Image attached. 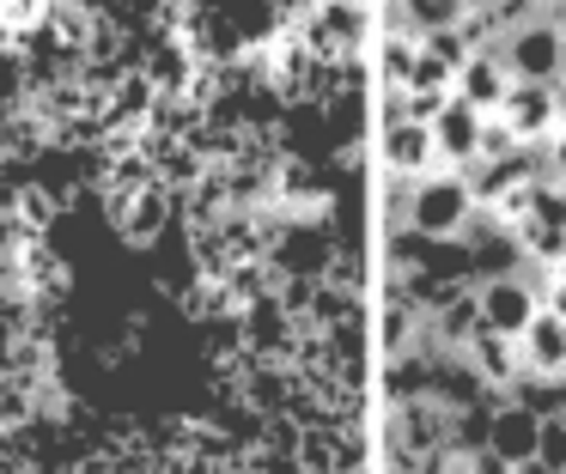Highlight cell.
I'll use <instances>...</instances> for the list:
<instances>
[{"label":"cell","mask_w":566,"mask_h":474,"mask_svg":"<svg viewBox=\"0 0 566 474\" xmlns=\"http://www.w3.org/2000/svg\"><path fill=\"white\" fill-rule=\"evenodd\" d=\"M512 474H560V468H548V462H536V456H530V462H517Z\"/></svg>","instance_id":"obj_15"},{"label":"cell","mask_w":566,"mask_h":474,"mask_svg":"<svg viewBox=\"0 0 566 474\" xmlns=\"http://www.w3.org/2000/svg\"><path fill=\"white\" fill-rule=\"evenodd\" d=\"M505 92H512V73H505L500 49H475V55L457 67V97H463L469 109H481V116H493V109L505 104Z\"/></svg>","instance_id":"obj_9"},{"label":"cell","mask_w":566,"mask_h":474,"mask_svg":"<svg viewBox=\"0 0 566 474\" xmlns=\"http://www.w3.org/2000/svg\"><path fill=\"white\" fill-rule=\"evenodd\" d=\"M493 49H500L505 73H512L517 85H554L566 73V31L554 19H536V24H524V31H505Z\"/></svg>","instance_id":"obj_2"},{"label":"cell","mask_w":566,"mask_h":474,"mask_svg":"<svg viewBox=\"0 0 566 474\" xmlns=\"http://www.w3.org/2000/svg\"><path fill=\"white\" fill-rule=\"evenodd\" d=\"M177 201L165 182H140V189H111V225L123 243H159L171 225Z\"/></svg>","instance_id":"obj_4"},{"label":"cell","mask_w":566,"mask_h":474,"mask_svg":"<svg viewBox=\"0 0 566 474\" xmlns=\"http://www.w3.org/2000/svg\"><path fill=\"white\" fill-rule=\"evenodd\" d=\"M500 122L524 146L554 140V134H560V116H554V85H517L512 80V92H505V104H500Z\"/></svg>","instance_id":"obj_6"},{"label":"cell","mask_w":566,"mask_h":474,"mask_svg":"<svg viewBox=\"0 0 566 474\" xmlns=\"http://www.w3.org/2000/svg\"><path fill=\"white\" fill-rule=\"evenodd\" d=\"M536 462H548V468H560V474H566V413H548V420H542Z\"/></svg>","instance_id":"obj_13"},{"label":"cell","mask_w":566,"mask_h":474,"mask_svg":"<svg viewBox=\"0 0 566 474\" xmlns=\"http://www.w3.org/2000/svg\"><path fill=\"white\" fill-rule=\"evenodd\" d=\"M554 116H560V134H566V73L554 80Z\"/></svg>","instance_id":"obj_14"},{"label":"cell","mask_w":566,"mask_h":474,"mask_svg":"<svg viewBox=\"0 0 566 474\" xmlns=\"http://www.w3.org/2000/svg\"><path fill=\"white\" fill-rule=\"evenodd\" d=\"M475 219V194H469V177L457 170H427V177L408 182V231L432 243H451L457 231H469Z\"/></svg>","instance_id":"obj_1"},{"label":"cell","mask_w":566,"mask_h":474,"mask_svg":"<svg viewBox=\"0 0 566 474\" xmlns=\"http://www.w3.org/2000/svg\"><path fill=\"white\" fill-rule=\"evenodd\" d=\"M432 158H439V146H432V128H427V122L390 116V134H384V165H390L402 182H415V177H427Z\"/></svg>","instance_id":"obj_11"},{"label":"cell","mask_w":566,"mask_h":474,"mask_svg":"<svg viewBox=\"0 0 566 474\" xmlns=\"http://www.w3.org/2000/svg\"><path fill=\"white\" fill-rule=\"evenodd\" d=\"M481 134H488V116L469 109L463 97H451V104L439 109V122H432V146H439V158L457 170H469L481 158Z\"/></svg>","instance_id":"obj_8"},{"label":"cell","mask_w":566,"mask_h":474,"mask_svg":"<svg viewBox=\"0 0 566 474\" xmlns=\"http://www.w3.org/2000/svg\"><path fill=\"white\" fill-rule=\"evenodd\" d=\"M536 438H542V413L536 408H524L517 396H505L500 408H493V420H488V450L500 462H530L536 456Z\"/></svg>","instance_id":"obj_7"},{"label":"cell","mask_w":566,"mask_h":474,"mask_svg":"<svg viewBox=\"0 0 566 474\" xmlns=\"http://www.w3.org/2000/svg\"><path fill=\"white\" fill-rule=\"evenodd\" d=\"M475 304H481V328L524 340V328L542 316V286L524 274H500V280H481L475 286Z\"/></svg>","instance_id":"obj_3"},{"label":"cell","mask_w":566,"mask_h":474,"mask_svg":"<svg viewBox=\"0 0 566 474\" xmlns=\"http://www.w3.org/2000/svg\"><path fill=\"white\" fill-rule=\"evenodd\" d=\"M463 365L481 377V389H493V396H505V389L524 377V352H517V340L493 335V328H475V335L463 340Z\"/></svg>","instance_id":"obj_5"},{"label":"cell","mask_w":566,"mask_h":474,"mask_svg":"<svg viewBox=\"0 0 566 474\" xmlns=\"http://www.w3.org/2000/svg\"><path fill=\"white\" fill-rule=\"evenodd\" d=\"M475 12V0H396V36H432V31H457Z\"/></svg>","instance_id":"obj_12"},{"label":"cell","mask_w":566,"mask_h":474,"mask_svg":"<svg viewBox=\"0 0 566 474\" xmlns=\"http://www.w3.org/2000/svg\"><path fill=\"white\" fill-rule=\"evenodd\" d=\"M517 352H524V377H542V383H560V377H566V316L542 310L536 323L524 328Z\"/></svg>","instance_id":"obj_10"}]
</instances>
